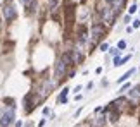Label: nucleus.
Returning <instances> with one entry per match:
<instances>
[{"label": "nucleus", "instance_id": "obj_13", "mask_svg": "<svg viewBox=\"0 0 140 127\" xmlns=\"http://www.w3.org/2000/svg\"><path fill=\"white\" fill-rule=\"evenodd\" d=\"M109 119H111V122H116V120H118V112H112Z\"/></svg>", "mask_w": 140, "mask_h": 127}, {"label": "nucleus", "instance_id": "obj_4", "mask_svg": "<svg viewBox=\"0 0 140 127\" xmlns=\"http://www.w3.org/2000/svg\"><path fill=\"white\" fill-rule=\"evenodd\" d=\"M66 65H68V64L64 62L62 59L59 60V64H57V67H55V76H57V77L64 76V70H66Z\"/></svg>", "mask_w": 140, "mask_h": 127}, {"label": "nucleus", "instance_id": "obj_17", "mask_svg": "<svg viewBox=\"0 0 140 127\" xmlns=\"http://www.w3.org/2000/svg\"><path fill=\"white\" fill-rule=\"evenodd\" d=\"M130 88H132V84L128 83V84H125V86H123V88H121L119 91H121V93H125V91H126V89H130Z\"/></svg>", "mask_w": 140, "mask_h": 127}, {"label": "nucleus", "instance_id": "obj_8", "mask_svg": "<svg viewBox=\"0 0 140 127\" xmlns=\"http://www.w3.org/2000/svg\"><path fill=\"white\" fill-rule=\"evenodd\" d=\"M71 59H73V62H81V59H83V57H81V53H80V52H78V50H73V52H71Z\"/></svg>", "mask_w": 140, "mask_h": 127}, {"label": "nucleus", "instance_id": "obj_20", "mask_svg": "<svg viewBox=\"0 0 140 127\" xmlns=\"http://www.w3.org/2000/svg\"><path fill=\"white\" fill-rule=\"evenodd\" d=\"M111 53H112V55H118V53H119V50H118V48H112V50H111Z\"/></svg>", "mask_w": 140, "mask_h": 127}, {"label": "nucleus", "instance_id": "obj_7", "mask_svg": "<svg viewBox=\"0 0 140 127\" xmlns=\"http://www.w3.org/2000/svg\"><path fill=\"white\" fill-rule=\"evenodd\" d=\"M21 2H23V5L28 9V12H31L36 7V0H21Z\"/></svg>", "mask_w": 140, "mask_h": 127}, {"label": "nucleus", "instance_id": "obj_11", "mask_svg": "<svg viewBox=\"0 0 140 127\" xmlns=\"http://www.w3.org/2000/svg\"><path fill=\"white\" fill-rule=\"evenodd\" d=\"M125 48H126V41H123V40H121V41L118 43V50H125Z\"/></svg>", "mask_w": 140, "mask_h": 127}, {"label": "nucleus", "instance_id": "obj_6", "mask_svg": "<svg viewBox=\"0 0 140 127\" xmlns=\"http://www.w3.org/2000/svg\"><path fill=\"white\" fill-rule=\"evenodd\" d=\"M128 96H130V100H133V101H140V88H133Z\"/></svg>", "mask_w": 140, "mask_h": 127}, {"label": "nucleus", "instance_id": "obj_2", "mask_svg": "<svg viewBox=\"0 0 140 127\" xmlns=\"http://www.w3.org/2000/svg\"><path fill=\"white\" fill-rule=\"evenodd\" d=\"M3 16H5L7 21H14L16 19V9L12 5H5L3 7Z\"/></svg>", "mask_w": 140, "mask_h": 127}, {"label": "nucleus", "instance_id": "obj_14", "mask_svg": "<svg viewBox=\"0 0 140 127\" xmlns=\"http://www.w3.org/2000/svg\"><path fill=\"white\" fill-rule=\"evenodd\" d=\"M48 7H50V9H55V7H57V0H50V2H48Z\"/></svg>", "mask_w": 140, "mask_h": 127}, {"label": "nucleus", "instance_id": "obj_9", "mask_svg": "<svg viewBox=\"0 0 140 127\" xmlns=\"http://www.w3.org/2000/svg\"><path fill=\"white\" fill-rule=\"evenodd\" d=\"M50 89H52V84L45 83V84H43V88H42V95H43V96L48 95V93H50Z\"/></svg>", "mask_w": 140, "mask_h": 127}, {"label": "nucleus", "instance_id": "obj_15", "mask_svg": "<svg viewBox=\"0 0 140 127\" xmlns=\"http://www.w3.org/2000/svg\"><path fill=\"white\" fill-rule=\"evenodd\" d=\"M130 59H132V55H125V57L121 59V65H123V64H126L128 60H130Z\"/></svg>", "mask_w": 140, "mask_h": 127}, {"label": "nucleus", "instance_id": "obj_10", "mask_svg": "<svg viewBox=\"0 0 140 127\" xmlns=\"http://www.w3.org/2000/svg\"><path fill=\"white\" fill-rule=\"evenodd\" d=\"M85 40H87V28L81 26V29H80V41H85Z\"/></svg>", "mask_w": 140, "mask_h": 127}, {"label": "nucleus", "instance_id": "obj_19", "mask_svg": "<svg viewBox=\"0 0 140 127\" xmlns=\"http://www.w3.org/2000/svg\"><path fill=\"white\" fill-rule=\"evenodd\" d=\"M133 28H140V19H135V21H133Z\"/></svg>", "mask_w": 140, "mask_h": 127}, {"label": "nucleus", "instance_id": "obj_21", "mask_svg": "<svg viewBox=\"0 0 140 127\" xmlns=\"http://www.w3.org/2000/svg\"><path fill=\"white\" fill-rule=\"evenodd\" d=\"M43 113H45V115H50V108H48V106H47V108H43Z\"/></svg>", "mask_w": 140, "mask_h": 127}, {"label": "nucleus", "instance_id": "obj_18", "mask_svg": "<svg viewBox=\"0 0 140 127\" xmlns=\"http://www.w3.org/2000/svg\"><path fill=\"white\" fill-rule=\"evenodd\" d=\"M100 50H102V52H107V50H109V45H107V43H102V45H100Z\"/></svg>", "mask_w": 140, "mask_h": 127}, {"label": "nucleus", "instance_id": "obj_16", "mask_svg": "<svg viewBox=\"0 0 140 127\" xmlns=\"http://www.w3.org/2000/svg\"><path fill=\"white\" fill-rule=\"evenodd\" d=\"M114 65H116V67H119V65H121V59H119L118 55L114 57Z\"/></svg>", "mask_w": 140, "mask_h": 127}, {"label": "nucleus", "instance_id": "obj_3", "mask_svg": "<svg viewBox=\"0 0 140 127\" xmlns=\"http://www.w3.org/2000/svg\"><path fill=\"white\" fill-rule=\"evenodd\" d=\"M92 33H93V40H97V38H100L105 33V28L102 24H93V26H92Z\"/></svg>", "mask_w": 140, "mask_h": 127}, {"label": "nucleus", "instance_id": "obj_5", "mask_svg": "<svg viewBox=\"0 0 140 127\" xmlns=\"http://www.w3.org/2000/svg\"><path fill=\"white\" fill-rule=\"evenodd\" d=\"M133 74H135V69H130L128 72H125V74H123V76H121V77L118 79V84H121V83H125V81H128V79H130V77H132Z\"/></svg>", "mask_w": 140, "mask_h": 127}, {"label": "nucleus", "instance_id": "obj_1", "mask_svg": "<svg viewBox=\"0 0 140 127\" xmlns=\"http://www.w3.org/2000/svg\"><path fill=\"white\" fill-rule=\"evenodd\" d=\"M12 122H14V110L10 108V110H7V112L2 113V117H0V126L2 127H9Z\"/></svg>", "mask_w": 140, "mask_h": 127}, {"label": "nucleus", "instance_id": "obj_12", "mask_svg": "<svg viewBox=\"0 0 140 127\" xmlns=\"http://www.w3.org/2000/svg\"><path fill=\"white\" fill-rule=\"evenodd\" d=\"M128 12H130V14H135V12H137V3H132V7L128 9Z\"/></svg>", "mask_w": 140, "mask_h": 127}]
</instances>
